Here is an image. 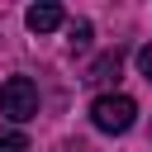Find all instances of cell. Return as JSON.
<instances>
[{"label": "cell", "mask_w": 152, "mask_h": 152, "mask_svg": "<svg viewBox=\"0 0 152 152\" xmlns=\"http://www.w3.org/2000/svg\"><path fill=\"white\" fill-rule=\"evenodd\" d=\"M71 48H90V24H86V19L71 24Z\"/></svg>", "instance_id": "6"}, {"label": "cell", "mask_w": 152, "mask_h": 152, "mask_svg": "<svg viewBox=\"0 0 152 152\" xmlns=\"http://www.w3.org/2000/svg\"><path fill=\"white\" fill-rule=\"evenodd\" d=\"M119 62H124V52H119V48H109L104 57H95V62H90L86 81H90V86H104V81H114V76H119Z\"/></svg>", "instance_id": "4"}, {"label": "cell", "mask_w": 152, "mask_h": 152, "mask_svg": "<svg viewBox=\"0 0 152 152\" xmlns=\"http://www.w3.org/2000/svg\"><path fill=\"white\" fill-rule=\"evenodd\" d=\"M62 5H52V0H43V5H28V14H24V24L33 28V33H52V28H62Z\"/></svg>", "instance_id": "3"}, {"label": "cell", "mask_w": 152, "mask_h": 152, "mask_svg": "<svg viewBox=\"0 0 152 152\" xmlns=\"http://www.w3.org/2000/svg\"><path fill=\"white\" fill-rule=\"evenodd\" d=\"M0 152H28V138L14 128H0Z\"/></svg>", "instance_id": "5"}, {"label": "cell", "mask_w": 152, "mask_h": 152, "mask_svg": "<svg viewBox=\"0 0 152 152\" xmlns=\"http://www.w3.org/2000/svg\"><path fill=\"white\" fill-rule=\"evenodd\" d=\"M133 119H138V104L128 95H95V104H90V124L100 133H128Z\"/></svg>", "instance_id": "2"}, {"label": "cell", "mask_w": 152, "mask_h": 152, "mask_svg": "<svg viewBox=\"0 0 152 152\" xmlns=\"http://www.w3.org/2000/svg\"><path fill=\"white\" fill-rule=\"evenodd\" d=\"M0 114L14 119V124L38 119V86H33L28 76H10V81L0 86Z\"/></svg>", "instance_id": "1"}, {"label": "cell", "mask_w": 152, "mask_h": 152, "mask_svg": "<svg viewBox=\"0 0 152 152\" xmlns=\"http://www.w3.org/2000/svg\"><path fill=\"white\" fill-rule=\"evenodd\" d=\"M138 71H142V81H152V43L138 48Z\"/></svg>", "instance_id": "7"}]
</instances>
